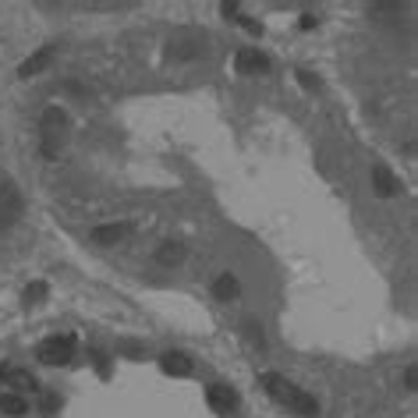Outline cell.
<instances>
[{"label":"cell","instance_id":"5b68a950","mask_svg":"<svg viewBox=\"0 0 418 418\" xmlns=\"http://www.w3.org/2000/svg\"><path fill=\"white\" fill-rule=\"evenodd\" d=\"M234 61H238L241 75H266L270 71V57L263 54V50H255V46H241Z\"/></svg>","mask_w":418,"mask_h":418},{"label":"cell","instance_id":"7c38bea8","mask_svg":"<svg viewBox=\"0 0 418 418\" xmlns=\"http://www.w3.org/2000/svg\"><path fill=\"white\" fill-rule=\"evenodd\" d=\"M213 294H217L220 301H234V298L241 294V284H238V277H231V273H220V277L213 280Z\"/></svg>","mask_w":418,"mask_h":418},{"label":"cell","instance_id":"4fadbf2b","mask_svg":"<svg viewBox=\"0 0 418 418\" xmlns=\"http://www.w3.org/2000/svg\"><path fill=\"white\" fill-rule=\"evenodd\" d=\"M4 380L11 383V394H36V380H32V373H25V369H11V373H4Z\"/></svg>","mask_w":418,"mask_h":418},{"label":"cell","instance_id":"2e32d148","mask_svg":"<svg viewBox=\"0 0 418 418\" xmlns=\"http://www.w3.org/2000/svg\"><path fill=\"white\" fill-rule=\"evenodd\" d=\"M43 294H46V284H29L25 301H43Z\"/></svg>","mask_w":418,"mask_h":418},{"label":"cell","instance_id":"9a60e30c","mask_svg":"<svg viewBox=\"0 0 418 418\" xmlns=\"http://www.w3.org/2000/svg\"><path fill=\"white\" fill-rule=\"evenodd\" d=\"M298 82H301L305 89H312V92H316V89H319V75H312V71H305V68L298 71Z\"/></svg>","mask_w":418,"mask_h":418},{"label":"cell","instance_id":"e0dca14e","mask_svg":"<svg viewBox=\"0 0 418 418\" xmlns=\"http://www.w3.org/2000/svg\"><path fill=\"white\" fill-rule=\"evenodd\" d=\"M57 408H61L57 394H46V397H43V411H57Z\"/></svg>","mask_w":418,"mask_h":418},{"label":"cell","instance_id":"8992f818","mask_svg":"<svg viewBox=\"0 0 418 418\" xmlns=\"http://www.w3.org/2000/svg\"><path fill=\"white\" fill-rule=\"evenodd\" d=\"M206 401H209V408L220 411V415H231V411L238 408V394H234L231 387H224V383L209 387V390H206Z\"/></svg>","mask_w":418,"mask_h":418},{"label":"cell","instance_id":"7a4b0ae2","mask_svg":"<svg viewBox=\"0 0 418 418\" xmlns=\"http://www.w3.org/2000/svg\"><path fill=\"white\" fill-rule=\"evenodd\" d=\"M68 128H71V121H68V114L61 107H46L43 110V117H39V149H43L46 160H57L61 156V149L68 145Z\"/></svg>","mask_w":418,"mask_h":418},{"label":"cell","instance_id":"30bf717a","mask_svg":"<svg viewBox=\"0 0 418 418\" xmlns=\"http://www.w3.org/2000/svg\"><path fill=\"white\" fill-rule=\"evenodd\" d=\"M185 255H188V248L181 245V241H160V248H156V263H160V266H181L185 263Z\"/></svg>","mask_w":418,"mask_h":418},{"label":"cell","instance_id":"52a82bcc","mask_svg":"<svg viewBox=\"0 0 418 418\" xmlns=\"http://www.w3.org/2000/svg\"><path fill=\"white\" fill-rule=\"evenodd\" d=\"M160 369H164L167 376H192V373H195V361H192L185 351H167V354L160 358Z\"/></svg>","mask_w":418,"mask_h":418},{"label":"cell","instance_id":"277c9868","mask_svg":"<svg viewBox=\"0 0 418 418\" xmlns=\"http://www.w3.org/2000/svg\"><path fill=\"white\" fill-rule=\"evenodd\" d=\"M36 358L43 365H50V369H61V365H68L75 358V337L71 333H57V337H46L36 351Z\"/></svg>","mask_w":418,"mask_h":418},{"label":"cell","instance_id":"5bb4252c","mask_svg":"<svg viewBox=\"0 0 418 418\" xmlns=\"http://www.w3.org/2000/svg\"><path fill=\"white\" fill-rule=\"evenodd\" d=\"M0 411L11 415V418H22V415L29 411V404H25L22 394H4V397H0Z\"/></svg>","mask_w":418,"mask_h":418},{"label":"cell","instance_id":"8fae6325","mask_svg":"<svg viewBox=\"0 0 418 418\" xmlns=\"http://www.w3.org/2000/svg\"><path fill=\"white\" fill-rule=\"evenodd\" d=\"M128 231H131V224H103V227H92L89 238L96 245H117V241L128 238Z\"/></svg>","mask_w":418,"mask_h":418},{"label":"cell","instance_id":"ac0fdd59","mask_svg":"<svg viewBox=\"0 0 418 418\" xmlns=\"http://www.w3.org/2000/svg\"><path fill=\"white\" fill-rule=\"evenodd\" d=\"M404 383H408V390H415V365H408V369H404Z\"/></svg>","mask_w":418,"mask_h":418},{"label":"cell","instance_id":"9c48e42d","mask_svg":"<svg viewBox=\"0 0 418 418\" xmlns=\"http://www.w3.org/2000/svg\"><path fill=\"white\" fill-rule=\"evenodd\" d=\"M373 188H376V195H383V199H394V195L401 192V181L394 178V171H390V167L376 164V167H373Z\"/></svg>","mask_w":418,"mask_h":418},{"label":"cell","instance_id":"3957f363","mask_svg":"<svg viewBox=\"0 0 418 418\" xmlns=\"http://www.w3.org/2000/svg\"><path fill=\"white\" fill-rule=\"evenodd\" d=\"M22 213H25V199H22L18 185L11 178H4L0 181V234L11 231L22 220Z\"/></svg>","mask_w":418,"mask_h":418},{"label":"cell","instance_id":"6da1fadb","mask_svg":"<svg viewBox=\"0 0 418 418\" xmlns=\"http://www.w3.org/2000/svg\"><path fill=\"white\" fill-rule=\"evenodd\" d=\"M263 390L270 394L273 404H280V408L291 411V415H301V418H316V415H319V401L312 397V394H305L298 383H291V380L280 376V373H266V376H263Z\"/></svg>","mask_w":418,"mask_h":418},{"label":"cell","instance_id":"ba28073f","mask_svg":"<svg viewBox=\"0 0 418 418\" xmlns=\"http://www.w3.org/2000/svg\"><path fill=\"white\" fill-rule=\"evenodd\" d=\"M54 57H57V46H54V43H50V46L36 50V54H32V57H25V64L18 68V75H22V78H32V75H39V71H43V68L50 64V61H54Z\"/></svg>","mask_w":418,"mask_h":418}]
</instances>
